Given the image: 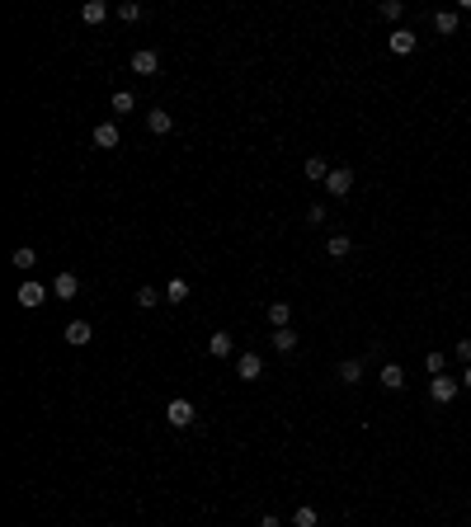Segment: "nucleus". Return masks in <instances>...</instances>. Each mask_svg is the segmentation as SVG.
Returning <instances> with one entry per match:
<instances>
[{"label": "nucleus", "instance_id": "f257e3e1", "mask_svg": "<svg viewBox=\"0 0 471 527\" xmlns=\"http://www.w3.org/2000/svg\"><path fill=\"white\" fill-rule=\"evenodd\" d=\"M194 400H184V395H175V400H170V405H165V424H170V429H189V424H194Z\"/></svg>", "mask_w": 471, "mask_h": 527}, {"label": "nucleus", "instance_id": "f03ea898", "mask_svg": "<svg viewBox=\"0 0 471 527\" xmlns=\"http://www.w3.org/2000/svg\"><path fill=\"white\" fill-rule=\"evenodd\" d=\"M325 189H330L334 198H344L353 189V170H349V165H334L330 175H325Z\"/></svg>", "mask_w": 471, "mask_h": 527}, {"label": "nucleus", "instance_id": "7ed1b4c3", "mask_svg": "<svg viewBox=\"0 0 471 527\" xmlns=\"http://www.w3.org/2000/svg\"><path fill=\"white\" fill-rule=\"evenodd\" d=\"M235 377H240V382H259V377H264L259 353H240V358H235Z\"/></svg>", "mask_w": 471, "mask_h": 527}, {"label": "nucleus", "instance_id": "20e7f679", "mask_svg": "<svg viewBox=\"0 0 471 527\" xmlns=\"http://www.w3.org/2000/svg\"><path fill=\"white\" fill-rule=\"evenodd\" d=\"M429 395H433V400H438V405H452V400H457V382H452V377H443V372H438V377H433V382H429Z\"/></svg>", "mask_w": 471, "mask_h": 527}, {"label": "nucleus", "instance_id": "39448f33", "mask_svg": "<svg viewBox=\"0 0 471 527\" xmlns=\"http://www.w3.org/2000/svg\"><path fill=\"white\" fill-rule=\"evenodd\" d=\"M132 71H137V76H156V71H160V57L151 52V47H137V52H132Z\"/></svg>", "mask_w": 471, "mask_h": 527}, {"label": "nucleus", "instance_id": "423d86ee", "mask_svg": "<svg viewBox=\"0 0 471 527\" xmlns=\"http://www.w3.org/2000/svg\"><path fill=\"white\" fill-rule=\"evenodd\" d=\"M415 42H419V38H415L410 29H396L392 38H387V47H392L396 57H410V52H415Z\"/></svg>", "mask_w": 471, "mask_h": 527}, {"label": "nucleus", "instance_id": "0eeeda50", "mask_svg": "<svg viewBox=\"0 0 471 527\" xmlns=\"http://www.w3.org/2000/svg\"><path fill=\"white\" fill-rule=\"evenodd\" d=\"M90 320H71V325H66V344H71V349H85V344H90Z\"/></svg>", "mask_w": 471, "mask_h": 527}, {"label": "nucleus", "instance_id": "6e6552de", "mask_svg": "<svg viewBox=\"0 0 471 527\" xmlns=\"http://www.w3.org/2000/svg\"><path fill=\"white\" fill-rule=\"evenodd\" d=\"M377 382H382L387 391H401L406 386V368H401V363H387V368L377 372Z\"/></svg>", "mask_w": 471, "mask_h": 527}, {"label": "nucleus", "instance_id": "1a4fd4ad", "mask_svg": "<svg viewBox=\"0 0 471 527\" xmlns=\"http://www.w3.org/2000/svg\"><path fill=\"white\" fill-rule=\"evenodd\" d=\"M43 297H47V288H43V283H24V288H20V297H15V301H20V306H29V311H33V306H43Z\"/></svg>", "mask_w": 471, "mask_h": 527}, {"label": "nucleus", "instance_id": "9d476101", "mask_svg": "<svg viewBox=\"0 0 471 527\" xmlns=\"http://www.w3.org/2000/svg\"><path fill=\"white\" fill-rule=\"evenodd\" d=\"M208 353H213V358H231V353H235V339L226 330H217L213 339H208Z\"/></svg>", "mask_w": 471, "mask_h": 527}, {"label": "nucleus", "instance_id": "9b49d317", "mask_svg": "<svg viewBox=\"0 0 471 527\" xmlns=\"http://www.w3.org/2000/svg\"><path fill=\"white\" fill-rule=\"evenodd\" d=\"M334 377H339L344 386H358V382H363V363H358V358H344V363H339V372H334Z\"/></svg>", "mask_w": 471, "mask_h": 527}, {"label": "nucleus", "instance_id": "f8f14e48", "mask_svg": "<svg viewBox=\"0 0 471 527\" xmlns=\"http://www.w3.org/2000/svg\"><path fill=\"white\" fill-rule=\"evenodd\" d=\"M52 292H57L61 301H71V297L80 292V278H76V274H57V283H52Z\"/></svg>", "mask_w": 471, "mask_h": 527}, {"label": "nucleus", "instance_id": "ddd939ff", "mask_svg": "<svg viewBox=\"0 0 471 527\" xmlns=\"http://www.w3.org/2000/svg\"><path fill=\"white\" fill-rule=\"evenodd\" d=\"M146 127H151V132H156V137H165V132H170V127H175V118L165 113V109H151V113H146Z\"/></svg>", "mask_w": 471, "mask_h": 527}, {"label": "nucleus", "instance_id": "4468645a", "mask_svg": "<svg viewBox=\"0 0 471 527\" xmlns=\"http://www.w3.org/2000/svg\"><path fill=\"white\" fill-rule=\"evenodd\" d=\"M95 146L114 151V146H118V123H99V127H95Z\"/></svg>", "mask_w": 471, "mask_h": 527}, {"label": "nucleus", "instance_id": "2eb2a0df", "mask_svg": "<svg viewBox=\"0 0 471 527\" xmlns=\"http://www.w3.org/2000/svg\"><path fill=\"white\" fill-rule=\"evenodd\" d=\"M80 19H85V24H104V19H109V5H104V0H85Z\"/></svg>", "mask_w": 471, "mask_h": 527}, {"label": "nucleus", "instance_id": "dca6fc26", "mask_svg": "<svg viewBox=\"0 0 471 527\" xmlns=\"http://www.w3.org/2000/svg\"><path fill=\"white\" fill-rule=\"evenodd\" d=\"M457 24H462L457 10H438V15H433V29H438V33H457Z\"/></svg>", "mask_w": 471, "mask_h": 527}, {"label": "nucleus", "instance_id": "f3484780", "mask_svg": "<svg viewBox=\"0 0 471 527\" xmlns=\"http://www.w3.org/2000/svg\"><path fill=\"white\" fill-rule=\"evenodd\" d=\"M269 320H274V330H288V325H293V306H288V301H274V306H269Z\"/></svg>", "mask_w": 471, "mask_h": 527}, {"label": "nucleus", "instance_id": "a211bd4d", "mask_svg": "<svg viewBox=\"0 0 471 527\" xmlns=\"http://www.w3.org/2000/svg\"><path fill=\"white\" fill-rule=\"evenodd\" d=\"M269 344H274L278 353H293V349H297V334H293V325H288V330H274V334H269Z\"/></svg>", "mask_w": 471, "mask_h": 527}, {"label": "nucleus", "instance_id": "6ab92c4d", "mask_svg": "<svg viewBox=\"0 0 471 527\" xmlns=\"http://www.w3.org/2000/svg\"><path fill=\"white\" fill-rule=\"evenodd\" d=\"M325 250H330V259H344V254L353 250V240H349V235H330V240H325Z\"/></svg>", "mask_w": 471, "mask_h": 527}, {"label": "nucleus", "instance_id": "aec40b11", "mask_svg": "<svg viewBox=\"0 0 471 527\" xmlns=\"http://www.w3.org/2000/svg\"><path fill=\"white\" fill-rule=\"evenodd\" d=\"M302 175H307V179H325V175H330V165H325L321 156H307V165H302Z\"/></svg>", "mask_w": 471, "mask_h": 527}, {"label": "nucleus", "instance_id": "412c9836", "mask_svg": "<svg viewBox=\"0 0 471 527\" xmlns=\"http://www.w3.org/2000/svg\"><path fill=\"white\" fill-rule=\"evenodd\" d=\"M316 523H321V518H316V508H311V504H302V508L293 513V527H316Z\"/></svg>", "mask_w": 471, "mask_h": 527}, {"label": "nucleus", "instance_id": "4be33fe9", "mask_svg": "<svg viewBox=\"0 0 471 527\" xmlns=\"http://www.w3.org/2000/svg\"><path fill=\"white\" fill-rule=\"evenodd\" d=\"M10 264H15V269H24V274H29V269L38 264V254H33V250H29V245H24V250H15V259H10Z\"/></svg>", "mask_w": 471, "mask_h": 527}, {"label": "nucleus", "instance_id": "5701e85b", "mask_svg": "<svg viewBox=\"0 0 471 527\" xmlns=\"http://www.w3.org/2000/svg\"><path fill=\"white\" fill-rule=\"evenodd\" d=\"M132 109H137V99L128 95V90H118L114 95V113H132Z\"/></svg>", "mask_w": 471, "mask_h": 527}, {"label": "nucleus", "instance_id": "b1692460", "mask_svg": "<svg viewBox=\"0 0 471 527\" xmlns=\"http://www.w3.org/2000/svg\"><path fill=\"white\" fill-rule=\"evenodd\" d=\"M184 297H189V283H184V278H175V283L165 288V301H184Z\"/></svg>", "mask_w": 471, "mask_h": 527}, {"label": "nucleus", "instance_id": "393cba45", "mask_svg": "<svg viewBox=\"0 0 471 527\" xmlns=\"http://www.w3.org/2000/svg\"><path fill=\"white\" fill-rule=\"evenodd\" d=\"M118 15H123L128 24H137L141 19V5H137V0H123V5H118Z\"/></svg>", "mask_w": 471, "mask_h": 527}, {"label": "nucleus", "instance_id": "a878e982", "mask_svg": "<svg viewBox=\"0 0 471 527\" xmlns=\"http://www.w3.org/2000/svg\"><path fill=\"white\" fill-rule=\"evenodd\" d=\"M137 306H141V311H146V306H160V292H156V288H141V292H137Z\"/></svg>", "mask_w": 471, "mask_h": 527}, {"label": "nucleus", "instance_id": "bb28decb", "mask_svg": "<svg viewBox=\"0 0 471 527\" xmlns=\"http://www.w3.org/2000/svg\"><path fill=\"white\" fill-rule=\"evenodd\" d=\"M382 15H387V19H401V15H406V5H401V0H382Z\"/></svg>", "mask_w": 471, "mask_h": 527}, {"label": "nucleus", "instance_id": "cd10ccee", "mask_svg": "<svg viewBox=\"0 0 471 527\" xmlns=\"http://www.w3.org/2000/svg\"><path fill=\"white\" fill-rule=\"evenodd\" d=\"M424 368H429L433 377H438V372H443V353H429V358H424Z\"/></svg>", "mask_w": 471, "mask_h": 527}, {"label": "nucleus", "instance_id": "c85d7f7f", "mask_svg": "<svg viewBox=\"0 0 471 527\" xmlns=\"http://www.w3.org/2000/svg\"><path fill=\"white\" fill-rule=\"evenodd\" d=\"M307 221H311V226H321V221H325V207H321V203H316V207H307Z\"/></svg>", "mask_w": 471, "mask_h": 527}, {"label": "nucleus", "instance_id": "c756f323", "mask_svg": "<svg viewBox=\"0 0 471 527\" xmlns=\"http://www.w3.org/2000/svg\"><path fill=\"white\" fill-rule=\"evenodd\" d=\"M457 358H462V363H471V339H457Z\"/></svg>", "mask_w": 471, "mask_h": 527}, {"label": "nucleus", "instance_id": "7c9ffc66", "mask_svg": "<svg viewBox=\"0 0 471 527\" xmlns=\"http://www.w3.org/2000/svg\"><path fill=\"white\" fill-rule=\"evenodd\" d=\"M259 527H283V523H278L274 513H264V518H259Z\"/></svg>", "mask_w": 471, "mask_h": 527}, {"label": "nucleus", "instance_id": "2f4dec72", "mask_svg": "<svg viewBox=\"0 0 471 527\" xmlns=\"http://www.w3.org/2000/svg\"><path fill=\"white\" fill-rule=\"evenodd\" d=\"M462 386H467V391H471V363H467V372H462Z\"/></svg>", "mask_w": 471, "mask_h": 527}, {"label": "nucleus", "instance_id": "473e14b6", "mask_svg": "<svg viewBox=\"0 0 471 527\" xmlns=\"http://www.w3.org/2000/svg\"><path fill=\"white\" fill-rule=\"evenodd\" d=\"M467 24H471V19H467Z\"/></svg>", "mask_w": 471, "mask_h": 527}]
</instances>
